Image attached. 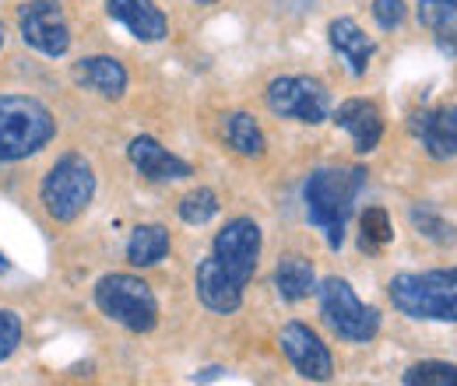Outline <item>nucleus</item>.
<instances>
[{"instance_id": "nucleus-1", "label": "nucleus", "mask_w": 457, "mask_h": 386, "mask_svg": "<svg viewBox=\"0 0 457 386\" xmlns=\"http://www.w3.org/2000/svg\"><path fill=\"white\" fill-rule=\"evenodd\" d=\"M362 186H366L362 168H317L303 186L306 218L313 228L324 232L331 250H342L345 225L355 211V197Z\"/></svg>"}, {"instance_id": "nucleus-2", "label": "nucleus", "mask_w": 457, "mask_h": 386, "mask_svg": "<svg viewBox=\"0 0 457 386\" xmlns=\"http://www.w3.org/2000/svg\"><path fill=\"white\" fill-rule=\"evenodd\" d=\"M387 295L395 309L408 320L457 324V267L395 275L387 284Z\"/></svg>"}, {"instance_id": "nucleus-3", "label": "nucleus", "mask_w": 457, "mask_h": 386, "mask_svg": "<svg viewBox=\"0 0 457 386\" xmlns=\"http://www.w3.org/2000/svg\"><path fill=\"white\" fill-rule=\"evenodd\" d=\"M57 134V119L39 99L0 95V162L39 155Z\"/></svg>"}, {"instance_id": "nucleus-4", "label": "nucleus", "mask_w": 457, "mask_h": 386, "mask_svg": "<svg viewBox=\"0 0 457 386\" xmlns=\"http://www.w3.org/2000/svg\"><path fill=\"white\" fill-rule=\"evenodd\" d=\"M96 197V168L85 155L67 152L50 166V172L43 176L39 186V201L46 208V215L60 225H71L74 218H81L88 211Z\"/></svg>"}, {"instance_id": "nucleus-5", "label": "nucleus", "mask_w": 457, "mask_h": 386, "mask_svg": "<svg viewBox=\"0 0 457 386\" xmlns=\"http://www.w3.org/2000/svg\"><path fill=\"white\" fill-rule=\"evenodd\" d=\"M96 306L106 320L130 333H148L159 324V299L148 281L134 275H106L96 284Z\"/></svg>"}, {"instance_id": "nucleus-6", "label": "nucleus", "mask_w": 457, "mask_h": 386, "mask_svg": "<svg viewBox=\"0 0 457 386\" xmlns=\"http://www.w3.org/2000/svg\"><path fill=\"white\" fill-rule=\"evenodd\" d=\"M320 316L348 344H370L380 333V309L366 306L345 277H328L320 288Z\"/></svg>"}, {"instance_id": "nucleus-7", "label": "nucleus", "mask_w": 457, "mask_h": 386, "mask_svg": "<svg viewBox=\"0 0 457 386\" xmlns=\"http://www.w3.org/2000/svg\"><path fill=\"white\" fill-rule=\"evenodd\" d=\"M268 110L282 119H295V123H324L331 119V92L306 74H286L275 78L268 85Z\"/></svg>"}, {"instance_id": "nucleus-8", "label": "nucleus", "mask_w": 457, "mask_h": 386, "mask_svg": "<svg viewBox=\"0 0 457 386\" xmlns=\"http://www.w3.org/2000/svg\"><path fill=\"white\" fill-rule=\"evenodd\" d=\"M261 246H264V235H261V225L253 218H232L215 235V246H212V257L226 267L228 275L236 277L243 288L250 284V277L257 275V260H261Z\"/></svg>"}, {"instance_id": "nucleus-9", "label": "nucleus", "mask_w": 457, "mask_h": 386, "mask_svg": "<svg viewBox=\"0 0 457 386\" xmlns=\"http://www.w3.org/2000/svg\"><path fill=\"white\" fill-rule=\"evenodd\" d=\"M21 39L43 56H63L71 50V25L54 0H29L18 7Z\"/></svg>"}, {"instance_id": "nucleus-10", "label": "nucleus", "mask_w": 457, "mask_h": 386, "mask_svg": "<svg viewBox=\"0 0 457 386\" xmlns=\"http://www.w3.org/2000/svg\"><path fill=\"white\" fill-rule=\"evenodd\" d=\"M278 344L286 351V358L292 362V369L303 376V380H313V383H324L331 380L335 373V358L328 351V344L320 341V333L306 324H286L278 333Z\"/></svg>"}, {"instance_id": "nucleus-11", "label": "nucleus", "mask_w": 457, "mask_h": 386, "mask_svg": "<svg viewBox=\"0 0 457 386\" xmlns=\"http://www.w3.org/2000/svg\"><path fill=\"white\" fill-rule=\"evenodd\" d=\"M411 134L422 141L433 162L457 159V106H436L411 116Z\"/></svg>"}, {"instance_id": "nucleus-12", "label": "nucleus", "mask_w": 457, "mask_h": 386, "mask_svg": "<svg viewBox=\"0 0 457 386\" xmlns=\"http://www.w3.org/2000/svg\"><path fill=\"white\" fill-rule=\"evenodd\" d=\"M127 159H130V166L137 168L145 179H152V183H179V179L194 176L190 162H183L179 155L166 152V148H162L155 137H148V134H141V137L130 141Z\"/></svg>"}, {"instance_id": "nucleus-13", "label": "nucleus", "mask_w": 457, "mask_h": 386, "mask_svg": "<svg viewBox=\"0 0 457 386\" xmlns=\"http://www.w3.org/2000/svg\"><path fill=\"white\" fill-rule=\"evenodd\" d=\"M106 14L141 43H162L170 36V21L155 0H106Z\"/></svg>"}, {"instance_id": "nucleus-14", "label": "nucleus", "mask_w": 457, "mask_h": 386, "mask_svg": "<svg viewBox=\"0 0 457 386\" xmlns=\"http://www.w3.org/2000/svg\"><path fill=\"white\" fill-rule=\"evenodd\" d=\"M194 288H197V299H201L212 313H236V309L243 306V284L228 275L215 257H208V260L197 264Z\"/></svg>"}, {"instance_id": "nucleus-15", "label": "nucleus", "mask_w": 457, "mask_h": 386, "mask_svg": "<svg viewBox=\"0 0 457 386\" xmlns=\"http://www.w3.org/2000/svg\"><path fill=\"white\" fill-rule=\"evenodd\" d=\"M335 123L352 137L359 155L377 152V144L384 137V116L377 110V103H370V99H348V103H342L335 110Z\"/></svg>"}, {"instance_id": "nucleus-16", "label": "nucleus", "mask_w": 457, "mask_h": 386, "mask_svg": "<svg viewBox=\"0 0 457 386\" xmlns=\"http://www.w3.org/2000/svg\"><path fill=\"white\" fill-rule=\"evenodd\" d=\"M71 78L103 99H123L127 92V70L116 56H81L71 67Z\"/></svg>"}, {"instance_id": "nucleus-17", "label": "nucleus", "mask_w": 457, "mask_h": 386, "mask_svg": "<svg viewBox=\"0 0 457 386\" xmlns=\"http://www.w3.org/2000/svg\"><path fill=\"white\" fill-rule=\"evenodd\" d=\"M328 36H331V50L348 63V70H352L355 78H362L366 67H370V60H373V53H377V43H373L352 18H335L331 29H328Z\"/></svg>"}, {"instance_id": "nucleus-18", "label": "nucleus", "mask_w": 457, "mask_h": 386, "mask_svg": "<svg viewBox=\"0 0 457 386\" xmlns=\"http://www.w3.org/2000/svg\"><path fill=\"white\" fill-rule=\"evenodd\" d=\"M275 288H278L282 302H303V299H310V292H317L313 264L306 257H295V253L282 257L278 267H275Z\"/></svg>"}, {"instance_id": "nucleus-19", "label": "nucleus", "mask_w": 457, "mask_h": 386, "mask_svg": "<svg viewBox=\"0 0 457 386\" xmlns=\"http://www.w3.org/2000/svg\"><path fill=\"white\" fill-rule=\"evenodd\" d=\"M170 228L162 225H137L127 242V260L134 267H155L170 257Z\"/></svg>"}, {"instance_id": "nucleus-20", "label": "nucleus", "mask_w": 457, "mask_h": 386, "mask_svg": "<svg viewBox=\"0 0 457 386\" xmlns=\"http://www.w3.org/2000/svg\"><path fill=\"white\" fill-rule=\"evenodd\" d=\"M226 141L228 148L243 159H261L268 152V137L261 130V123L250 112H228L226 116Z\"/></svg>"}, {"instance_id": "nucleus-21", "label": "nucleus", "mask_w": 457, "mask_h": 386, "mask_svg": "<svg viewBox=\"0 0 457 386\" xmlns=\"http://www.w3.org/2000/svg\"><path fill=\"white\" fill-rule=\"evenodd\" d=\"M391 239H395V225H391L387 208H377V204L366 208V211H362V221H359V250L380 253Z\"/></svg>"}, {"instance_id": "nucleus-22", "label": "nucleus", "mask_w": 457, "mask_h": 386, "mask_svg": "<svg viewBox=\"0 0 457 386\" xmlns=\"http://www.w3.org/2000/svg\"><path fill=\"white\" fill-rule=\"evenodd\" d=\"M219 197H215V190H208V186H197V190H190L183 201H179V218L187 221V225H208V221L219 215Z\"/></svg>"}, {"instance_id": "nucleus-23", "label": "nucleus", "mask_w": 457, "mask_h": 386, "mask_svg": "<svg viewBox=\"0 0 457 386\" xmlns=\"http://www.w3.org/2000/svg\"><path fill=\"white\" fill-rule=\"evenodd\" d=\"M408 218L411 225L419 228V235H426V239H433V242H440V246H451L457 242V232L451 221H444L429 204H415L411 211H408Z\"/></svg>"}, {"instance_id": "nucleus-24", "label": "nucleus", "mask_w": 457, "mask_h": 386, "mask_svg": "<svg viewBox=\"0 0 457 386\" xmlns=\"http://www.w3.org/2000/svg\"><path fill=\"white\" fill-rule=\"evenodd\" d=\"M404 386H457V365L451 362H419V365H408L404 376H401Z\"/></svg>"}, {"instance_id": "nucleus-25", "label": "nucleus", "mask_w": 457, "mask_h": 386, "mask_svg": "<svg viewBox=\"0 0 457 386\" xmlns=\"http://www.w3.org/2000/svg\"><path fill=\"white\" fill-rule=\"evenodd\" d=\"M454 14H457V0H419V7H415L419 25L422 29H433V32H440Z\"/></svg>"}, {"instance_id": "nucleus-26", "label": "nucleus", "mask_w": 457, "mask_h": 386, "mask_svg": "<svg viewBox=\"0 0 457 386\" xmlns=\"http://www.w3.org/2000/svg\"><path fill=\"white\" fill-rule=\"evenodd\" d=\"M21 344V316L14 309H0V362H7Z\"/></svg>"}, {"instance_id": "nucleus-27", "label": "nucleus", "mask_w": 457, "mask_h": 386, "mask_svg": "<svg viewBox=\"0 0 457 386\" xmlns=\"http://www.w3.org/2000/svg\"><path fill=\"white\" fill-rule=\"evenodd\" d=\"M404 0H373V18H377V25L380 29H398L401 21H404Z\"/></svg>"}, {"instance_id": "nucleus-28", "label": "nucleus", "mask_w": 457, "mask_h": 386, "mask_svg": "<svg viewBox=\"0 0 457 386\" xmlns=\"http://www.w3.org/2000/svg\"><path fill=\"white\" fill-rule=\"evenodd\" d=\"M436 46H440L447 56H457V14L436 32Z\"/></svg>"}, {"instance_id": "nucleus-29", "label": "nucleus", "mask_w": 457, "mask_h": 386, "mask_svg": "<svg viewBox=\"0 0 457 386\" xmlns=\"http://www.w3.org/2000/svg\"><path fill=\"white\" fill-rule=\"evenodd\" d=\"M7 267H11V264H7V260H4V253H0V271H7Z\"/></svg>"}, {"instance_id": "nucleus-30", "label": "nucleus", "mask_w": 457, "mask_h": 386, "mask_svg": "<svg viewBox=\"0 0 457 386\" xmlns=\"http://www.w3.org/2000/svg\"><path fill=\"white\" fill-rule=\"evenodd\" d=\"M0 50H4V21H0Z\"/></svg>"}]
</instances>
